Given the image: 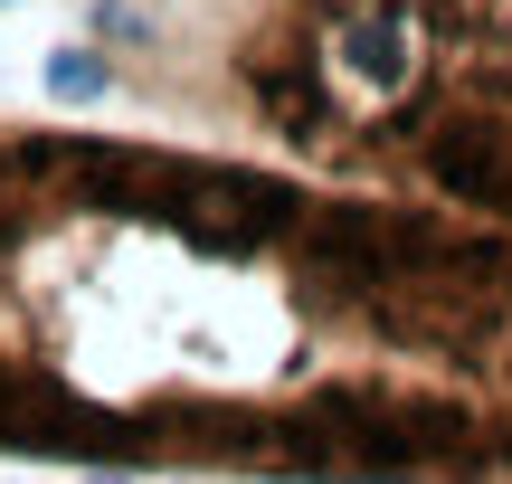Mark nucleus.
I'll return each mask as SVG.
<instances>
[{
    "instance_id": "1",
    "label": "nucleus",
    "mask_w": 512,
    "mask_h": 484,
    "mask_svg": "<svg viewBox=\"0 0 512 484\" xmlns=\"http://www.w3.org/2000/svg\"><path fill=\"white\" fill-rule=\"evenodd\" d=\"M152 219H171L181 238L219 247V257H247V247H275V238L304 228V190L275 181V171H247V162H190L181 152V171H171Z\"/></svg>"
},
{
    "instance_id": "4",
    "label": "nucleus",
    "mask_w": 512,
    "mask_h": 484,
    "mask_svg": "<svg viewBox=\"0 0 512 484\" xmlns=\"http://www.w3.org/2000/svg\"><path fill=\"white\" fill-rule=\"evenodd\" d=\"M105 86H114V67L95 48H57L48 57V95L57 105H105Z\"/></svg>"
},
{
    "instance_id": "5",
    "label": "nucleus",
    "mask_w": 512,
    "mask_h": 484,
    "mask_svg": "<svg viewBox=\"0 0 512 484\" xmlns=\"http://www.w3.org/2000/svg\"><path fill=\"white\" fill-rule=\"evenodd\" d=\"M86 484H133V475H86Z\"/></svg>"
},
{
    "instance_id": "3",
    "label": "nucleus",
    "mask_w": 512,
    "mask_h": 484,
    "mask_svg": "<svg viewBox=\"0 0 512 484\" xmlns=\"http://www.w3.org/2000/svg\"><path fill=\"white\" fill-rule=\"evenodd\" d=\"M418 171L465 209H503L512 219V133L503 124H437L418 133Z\"/></svg>"
},
{
    "instance_id": "2",
    "label": "nucleus",
    "mask_w": 512,
    "mask_h": 484,
    "mask_svg": "<svg viewBox=\"0 0 512 484\" xmlns=\"http://www.w3.org/2000/svg\"><path fill=\"white\" fill-rule=\"evenodd\" d=\"M323 57H332L361 95H408V86H418V57H427L418 0H361V10H342Z\"/></svg>"
}]
</instances>
